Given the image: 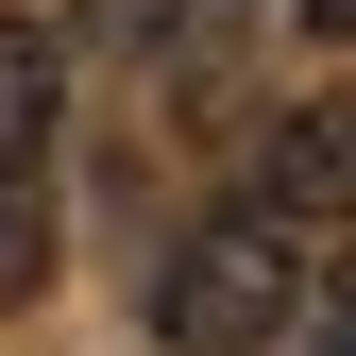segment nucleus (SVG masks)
<instances>
[{"mask_svg": "<svg viewBox=\"0 0 356 356\" xmlns=\"http://www.w3.org/2000/svg\"><path fill=\"white\" fill-rule=\"evenodd\" d=\"M289 323H305V238L289 220L220 204V220H187V238L153 254V339L170 356H272Z\"/></svg>", "mask_w": 356, "mask_h": 356, "instance_id": "1", "label": "nucleus"}, {"mask_svg": "<svg viewBox=\"0 0 356 356\" xmlns=\"http://www.w3.org/2000/svg\"><path fill=\"white\" fill-rule=\"evenodd\" d=\"M254 220L356 238V85H323V102H289L272 136H254Z\"/></svg>", "mask_w": 356, "mask_h": 356, "instance_id": "2", "label": "nucleus"}, {"mask_svg": "<svg viewBox=\"0 0 356 356\" xmlns=\"http://www.w3.org/2000/svg\"><path fill=\"white\" fill-rule=\"evenodd\" d=\"M51 119H68V34L0 17V170H51Z\"/></svg>", "mask_w": 356, "mask_h": 356, "instance_id": "3", "label": "nucleus"}, {"mask_svg": "<svg viewBox=\"0 0 356 356\" xmlns=\"http://www.w3.org/2000/svg\"><path fill=\"white\" fill-rule=\"evenodd\" d=\"M220 17H238V0H85V34H102V51H204Z\"/></svg>", "mask_w": 356, "mask_h": 356, "instance_id": "4", "label": "nucleus"}, {"mask_svg": "<svg viewBox=\"0 0 356 356\" xmlns=\"http://www.w3.org/2000/svg\"><path fill=\"white\" fill-rule=\"evenodd\" d=\"M34 289H51V187L0 170V305H34Z\"/></svg>", "mask_w": 356, "mask_h": 356, "instance_id": "5", "label": "nucleus"}, {"mask_svg": "<svg viewBox=\"0 0 356 356\" xmlns=\"http://www.w3.org/2000/svg\"><path fill=\"white\" fill-rule=\"evenodd\" d=\"M289 17H305V34H323V51H356V0H289Z\"/></svg>", "mask_w": 356, "mask_h": 356, "instance_id": "6", "label": "nucleus"}, {"mask_svg": "<svg viewBox=\"0 0 356 356\" xmlns=\"http://www.w3.org/2000/svg\"><path fill=\"white\" fill-rule=\"evenodd\" d=\"M305 356H356V289H339V305H323V339H305Z\"/></svg>", "mask_w": 356, "mask_h": 356, "instance_id": "7", "label": "nucleus"}, {"mask_svg": "<svg viewBox=\"0 0 356 356\" xmlns=\"http://www.w3.org/2000/svg\"><path fill=\"white\" fill-rule=\"evenodd\" d=\"M238 17H254V0H238Z\"/></svg>", "mask_w": 356, "mask_h": 356, "instance_id": "8", "label": "nucleus"}]
</instances>
